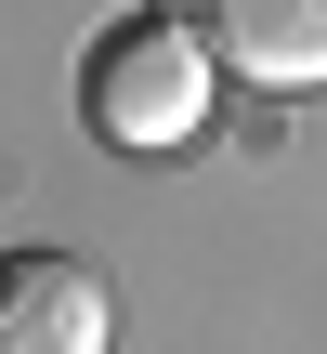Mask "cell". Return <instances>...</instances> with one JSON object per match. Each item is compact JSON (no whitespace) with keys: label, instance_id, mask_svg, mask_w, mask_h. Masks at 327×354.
<instances>
[{"label":"cell","instance_id":"cell-1","mask_svg":"<svg viewBox=\"0 0 327 354\" xmlns=\"http://www.w3.org/2000/svg\"><path fill=\"white\" fill-rule=\"evenodd\" d=\"M210 79H223V66L197 53L184 13H131V26H105L92 66H79V118H92V145H118V158H170V145H197Z\"/></svg>","mask_w":327,"mask_h":354},{"label":"cell","instance_id":"cell-2","mask_svg":"<svg viewBox=\"0 0 327 354\" xmlns=\"http://www.w3.org/2000/svg\"><path fill=\"white\" fill-rule=\"evenodd\" d=\"M197 53L249 92H327V0H197Z\"/></svg>","mask_w":327,"mask_h":354},{"label":"cell","instance_id":"cell-3","mask_svg":"<svg viewBox=\"0 0 327 354\" xmlns=\"http://www.w3.org/2000/svg\"><path fill=\"white\" fill-rule=\"evenodd\" d=\"M105 328H118V302L92 263H66V250L0 263V354H105Z\"/></svg>","mask_w":327,"mask_h":354}]
</instances>
